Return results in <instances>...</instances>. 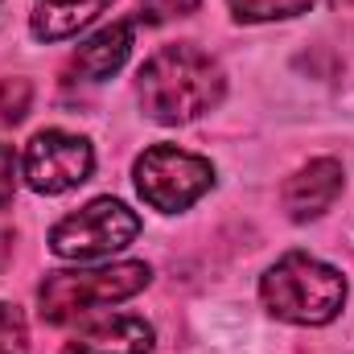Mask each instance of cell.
Listing matches in <instances>:
<instances>
[{
    "label": "cell",
    "instance_id": "obj_1",
    "mask_svg": "<svg viewBox=\"0 0 354 354\" xmlns=\"http://www.w3.org/2000/svg\"><path fill=\"white\" fill-rule=\"evenodd\" d=\"M223 66L198 46H165L140 71V103L157 124H189L218 107L223 99Z\"/></svg>",
    "mask_w": 354,
    "mask_h": 354
},
{
    "label": "cell",
    "instance_id": "obj_2",
    "mask_svg": "<svg viewBox=\"0 0 354 354\" xmlns=\"http://www.w3.org/2000/svg\"><path fill=\"white\" fill-rule=\"evenodd\" d=\"M260 297H264L268 313H276L280 322L326 326L338 317V309L346 301V280L338 268L322 264L305 252H288L260 280Z\"/></svg>",
    "mask_w": 354,
    "mask_h": 354
},
{
    "label": "cell",
    "instance_id": "obj_3",
    "mask_svg": "<svg viewBox=\"0 0 354 354\" xmlns=\"http://www.w3.org/2000/svg\"><path fill=\"white\" fill-rule=\"evenodd\" d=\"M149 264H111V268H87V272H50L37 288V301H41V317L62 326V322H75L99 305H115V301H128L136 297L145 284H149Z\"/></svg>",
    "mask_w": 354,
    "mask_h": 354
},
{
    "label": "cell",
    "instance_id": "obj_4",
    "mask_svg": "<svg viewBox=\"0 0 354 354\" xmlns=\"http://www.w3.org/2000/svg\"><path fill=\"white\" fill-rule=\"evenodd\" d=\"M140 235V218L115 202V198H95L79 214H66L50 231V248L62 260H103L111 252H124Z\"/></svg>",
    "mask_w": 354,
    "mask_h": 354
},
{
    "label": "cell",
    "instance_id": "obj_5",
    "mask_svg": "<svg viewBox=\"0 0 354 354\" xmlns=\"http://www.w3.org/2000/svg\"><path fill=\"white\" fill-rule=\"evenodd\" d=\"M214 185L210 161L174 149V145H153L140 161H136V189L153 210H185L189 202H198L206 189Z\"/></svg>",
    "mask_w": 354,
    "mask_h": 354
},
{
    "label": "cell",
    "instance_id": "obj_6",
    "mask_svg": "<svg viewBox=\"0 0 354 354\" xmlns=\"http://www.w3.org/2000/svg\"><path fill=\"white\" fill-rule=\"evenodd\" d=\"M95 169V153L83 136L71 132H37L25 149V181L37 194H66L75 185H83Z\"/></svg>",
    "mask_w": 354,
    "mask_h": 354
},
{
    "label": "cell",
    "instance_id": "obj_7",
    "mask_svg": "<svg viewBox=\"0 0 354 354\" xmlns=\"http://www.w3.org/2000/svg\"><path fill=\"white\" fill-rule=\"evenodd\" d=\"M342 185H346L342 165H338V161H330V157H322V161H309L305 169H297V174L288 177L280 198H284V210H288V218L305 223V218H317V214H326V210L338 202Z\"/></svg>",
    "mask_w": 354,
    "mask_h": 354
},
{
    "label": "cell",
    "instance_id": "obj_8",
    "mask_svg": "<svg viewBox=\"0 0 354 354\" xmlns=\"http://www.w3.org/2000/svg\"><path fill=\"white\" fill-rule=\"evenodd\" d=\"M149 351H153V326L145 317H128V313L95 317L66 346V354H149Z\"/></svg>",
    "mask_w": 354,
    "mask_h": 354
},
{
    "label": "cell",
    "instance_id": "obj_9",
    "mask_svg": "<svg viewBox=\"0 0 354 354\" xmlns=\"http://www.w3.org/2000/svg\"><path fill=\"white\" fill-rule=\"evenodd\" d=\"M128 54H132V21H115L75 50V75H83L91 83L111 79L128 62Z\"/></svg>",
    "mask_w": 354,
    "mask_h": 354
},
{
    "label": "cell",
    "instance_id": "obj_10",
    "mask_svg": "<svg viewBox=\"0 0 354 354\" xmlns=\"http://www.w3.org/2000/svg\"><path fill=\"white\" fill-rule=\"evenodd\" d=\"M111 0H41L37 12H33V37L41 41H62V37H75L83 25H91Z\"/></svg>",
    "mask_w": 354,
    "mask_h": 354
},
{
    "label": "cell",
    "instance_id": "obj_11",
    "mask_svg": "<svg viewBox=\"0 0 354 354\" xmlns=\"http://www.w3.org/2000/svg\"><path fill=\"white\" fill-rule=\"evenodd\" d=\"M227 4L239 21H280V17L305 12L313 0H227Z\"/></svg>",
    "mask_w": 354,
    "mask_h": 354
},
{
    "label": "cell",
    "instance_id": "obj_12",
    "mask_svg": "<svg viewBox=\"0 0 354 354\" xmlns=\"http://www.w3.org/2000/svg\"><path fill=\"white\" fill-rule=\"evenodd\" d=\"M29 330H25V313L17 305L0 301V354H25Z\"/></svg>",
    "mask_w": 354,
    "mask_h": 354
},
{
    "label": "cell",
    "instance_id": "obj_13",
    "mask_svg": "<svg viewBox=\"0 0 354 354\" xmlns=\"http://www.w3.org/2000/svg\"><path fill=\"white\" fill-rule=\"evenodd\" d=\"M29 111V83L25 79H0V124H21Z\"/></svg>",
    "mask_w": 354,
    "mask_h": 354
},
{
    "label": "cell",
    "instance_id": "obj_14",
    "mask_svg": "<svg viewBox=\"0 0 354 354\" xmlns=\"http://www.w3.org/2000/svg\"><path fill=\"white\" fill-rule=\"evenodd\" d=\"M198 4H202V0H140V17L153 21V25H161V21H174V17L194 12Z\"/></svg>",
    "mask_w": 354,
    "mask_h": 354
},
{
    "label": "cell",
    "instance_id": "obj_15",
    "mask_svg": "<svg viewBox=\"0 0 354 354\" xmlns=\"http://www.w3.org/2000/svg\"><path fill=\"white\" fill-rule=\"evenodd\" d=\"M17 194V153L0 145V206H8Z\"/></svg>",
    "mask_w": 354,
    "mask_h": 354
}]
</instances>
